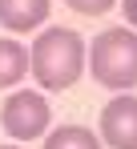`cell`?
<instances>
[{
    "instance_id": "30bf717a",
    "label": "cell",
    "mask_w": 137,
    "mask_h": 149,
    "mask_svg": "<svg viewBox=\"0 0 137 149\" xmlns=\"http://www.w3.org/2000/svg\"><path fill=\"white\" fill-rule=\"evenodd\" d=\"M0 149H12V145H0Z\"/></svg>"
},
{
    "instance_id": "ba28073f",
    "label": "cell",
    "mask_w": 137,
    "mask_h": 149,
    "mask_svg": "<svg viewBox=\"0 0 137 149\" xmlns=\"http://www.w3.org/2000/svg\"><path fill=\"white\" fill-rule=\"evenodd\" d=\"M65 4L73 8V12H81V16H105L117 0H65Z\"/></svg>"
},
{
    "instance_id": "5b68a950",
    "label": "cell",
    "mask_w": 137,
    "mask_h": 149,
    "mask_svg": "<svg viewBox=\"0 0 137 149\" xmlns=\"http://www.w3.org/2000/svg\"><path fill=\"white\" fill-rule=\"evenodd\" d=\"M52 0H0V24L8 32H32L48 20Z\"/></svg>"
},
{
    "instance_id": "3957f363",
    "label": "cell",
    "mask_w": 137,
    "mask_h": 149,
    "mask_svg": "<svg viewBox=\"0 0 137 149\" xmlns=\"http://www.w3.org/2000/svg\"><path fill=\"white\" fill-rule=\"evenodd\" d=\"M48 101L41 93H32V89H20V93H12V97L4 101V109H0V125H4V133L8 137H16V141H32V137H41L48 129Z\"/></svg>"
},
{
    "instance_id": "7a4b0ae2",
    "label": "cell",
    "mask_w": 137,
    "mask_h": 149,
    "mask_svg": "<svg viewBox=\"0 0 137 149\" xmlns=\"http://www.w3.org/2000/svg\"><path fill=\"white\" fill-rule=\"evenodd\" d=\"M89 52V73L105 89H133L137 85V32L129 28H105L101 36H93Z\"/></svg>"
},
{
    "instance_id": "9c48e42d",
    "label": "cell",
    "mask_w": 137,
    "mask_h": 149,
    "mask_svg": "<svg viewBox=\"0 0 137 149\" xmlns=\"http://www.w3.org/2000/svg\"><path fill=\"white\" fill-rule=\"evenodd\" d=\"M125 20L137 28V0H125Z\"/></svg>"
},
{
    "instance_id": "6da1fadb",
    "label": "cell",
    "mask_w": 137,
    "mask_h": 149,
    "mask_svg": "<svg viewBox=\"0 0 137 149\" xmlns=\"http://www.w3.org/2000/svg\"><path fill=\"white\" fill-rule=\"evenodd\" d=\"M28 65H32L36 85H45L52 93L77 85L81 73H85V40H81V32H73V28H45L36 36V45H32Z\"/></svg>"
},
{
    "instance_id": "52a82bcc",
    "label": "cell",
    "mask_w": 137,
    "mask_h": 149,
    "mask_svg": "<svg viewBox=\"0 0 137 149\" xmlns=\"http://www.w3.org/2000/svg\"><path fill=\"white\" fill-rule=\"evenodd\" d=\"M45 149H101V141L93 137V129H85V125H61L57 133H48Z\"/></svg>"
},
{
    "instance_id": "8992f818",
    "label": "cell",
    "mask_w": 137,
    "mask_h": 149,
    "mask_svg": "<svg viewBox=\"0 0 137 149\" xmlns=\"http://www.w3.org/2000/svg\"><path fill=\"white\" fill-rule=\"evenodd\" d=\"M24 73H28V49L16 40H0V89L20 85Z\"/></svg>"
},
{
    "instance_id": "277c9868",
    "label": "cell",
    "mask_w": 137,
    "mask_h": 149,
    "mask_svg": "<svg viewBox=\"0 0 137 149\" xmlns=\"http://www.w3.org/2000/svg\"><path fill=\"white\" fill-rule=\"evenodd\" d=\"M101 141L109 149H137V97L121 93L101 109Z\"/></svg>"
}]
</instances>
